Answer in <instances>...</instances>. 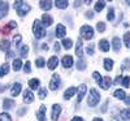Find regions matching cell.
<instances>
[{"instance_id":"cell-9","label":"cell","mask_w":130,"mask_h":121,"mask_svg":"<svg viewBox=\"0 0 130 121\" xmlns=\"http://www.w3.org/2000/svg\"><path fill=\"white\" fill-rule=\"evenodd\" d=\"M61 64L64 68H70L73 65V57L70 56V55H67V56H64L62 60H61Z\"/></svg>"},{"instance_id":"cell-36","label":"cell","mask_w":130,"mask_h":121,"mask_svg":"<svg viewBox=\"0 0 130 121\" xmlns=\"http://www.w3.org/2000/svg\"><path fill=\"white\" fill-rule=\"evenodd\" d=\"M121 117L125 120H130V108H126L121 112Z\"/></svg>"},{"instance_id":"cell-6","label":"cell","mask_w":130,"mask_h":121,"mask_svg":"<svg viewBox=\"0 0 130 121\" xmlns=\"http://www.w3.org/2000/svg\"><path fill=\"white\" fill-rule=\"evenodd\" d=\"M60 112H61V105L60 104H53L52 107V113H51V118L53 121H56L60 116Z\"/></svg>"},{"instance_id":"cell-39","label":"cell","mask_w":130,"mask_h":121,"mask_svg":"<svg viewBox=\"0 0 130 121\" xmlns=\"http://www.w3.org/2000/svg\"><path fill=\"white\" fill-rule=\"evenodd\" d=\"M35 64H37L38 68H43V67H44V64H46V61H44V59H43V57H38L35 60Z\"/></svg>"},{"instance_id":"cell-29","label":"cell","mask_w":130,"mask_h":121,"mask_svg":"<svg viewBox=\"0 0 130 121\" xmlns=\"http://www.w3.org/2000/svg\"><path fill=\"white\" fill-rule=\"evenodd\" d=\"M86 67H87L86 61H85L83 59H78V61H77V69H78V70H85Z\"/></svg>"},{"instance_id":"cell-18","label":"cell","mask_w":130,"mask_h":121,"mask_svg":"<svg viewBox=\"0 0 130 121\" xmlns=\"http://www.w3.org/2000/svg\"><path fill=\"white\" fill-rule=\"evenodd\" d=\"M39 7L43 9V10H50L52 8V2H50V0H42V2H39Z\"/></svg>"},{"instance_id":"cell-57","label":"cell","mask_w":130,"mask_h":121,"mask_svg":"<svg viewBox=\"0 0 130 121\" xmlns=\"http://www.w3.org/2000/svg\"><path fill=\"white\" fill-rule=\"evenodd\" d=\"M94 121H103V118H94Z\"/></svg>"},{"instance_id":"cell-42","label":"cell","mask_w":130,"mask_h":121,"mask_svg":"<svg viewBox=\"0 0 130 121\" xmlns=\"http://www.w3.org/2000/svg\"><path fill=\"white\" fill-rule=\"evenodd\" d=\"M27 52H29V47H27V46H21V56L26 57Z\"/></svg>"},{"instance_id":"cell-24","label":"cell","mask_w":130,"mask_h":121,"mask_svg":"<svg viewBox=\"0 0 130 121\" xmlns=\"http://www.w3.org/2000/svg\"><path fill=\"white\" fill-rule=\"evenodd\" d=\"M9 47H10V43L8 39H3L0 42V50L2 51H9Z\"/></svg>"},{"instance_id":"cell-30","label":"cell","mask_w":130,"mask_h":121,"mask_svg":"<svg viewBox=\"0 0 130 121\" xmlns=\"http://www.w3.org/2000/svg\"><path fill=\"white\" fill-rule=\"evenodd\" d=\"M38 96H39V99H46L47 98V89L46 87H39Z\"/></svg>"},{"instance_id":"cell-34","label":"cell","mask_w":130,"mask_h":121,"mask_svg":"<svg viewBox=\"0 0 130 121\" xmlns=\"http://www.w3.org/2000/svg\"><path fill=\"white\" fill-rule=\"evenodd\" d=\"M92 77H94V80H95L98 83H99V85L102 83V81H103V77H102V74H100L99 72H94V73H92Z\"/></svg>"},{"instance_id":"cell-1","label":"cell","mask_w":130,"mask_h":121,"mask_svg":"<svg viewBox=\"0 0 130 121\" xmlns=\"http://www.w3.org/2000/svg\"><path fill=\"white\" fill-rule=\"evenodd\" d=\"M32 33H34V35H35L37 39L44 38V35H46V29H44V26H43L42 21H39V20H35V21H34V25H32Z\"/></svg>"},{"instance_id":"cell-8","label":"cell","mask_w":130,"mask_h":121,"mask_svg":"<svg viewBox=\"0 0 130 121\" xmlns=\"http://www.w3.org/2000/svg\"><path fill=\"white\" fill-rule=\"evenodd\" d=\"M24 102L26 104H30V103L34 102V94L31 93V90H25V93H24Z\"/></svg>"},{"instance_id":"cell-11","label":"cell","mask_w":130,"mask_h":121,"mask_svg":"<svg viewBox=\"0 0 130 121\" xmlns=\"http://www.w3.org/2000/svg\"><path fill=\"white\" fill-rule=\"evenodd\" d=\"M75 53H77L78 59H82V55H83V51H82V38H78L77 39V44H75Z\"/></svg>"},{"instance_id":"cell-40","label":"cell","mask_w":130,"mask_h":121,"mask_svg":"<svg viewBox=\"0 0 130 121\" xmlns=\"http://www.w3.org/2000/svg\"><path fill=\"white\" fill-rule=\"evenodd\" d=\"M121 83H122V86H124V87H129V85H130V77H127V75L122 77Z\"/></svg>"},{"instance_id":"cell-45","label":"cell","mask_w":130,"mask_h":121,"mask_svg":"<svg viewBox=\"0 0 130 121\" xmlns=\"http://www.w3.org/2000/svg\"><path fill=\"white\" fill-rule=\"evenodd\" d=\"M14 27H17V22H16V21H10V22L8 24V29H7V31L10 30V29H14Z\"/></svg>"},{"instance_id":"cell-17","label":"cell","mask_w":130,"mask_h":121,"mask_svg":"<svg viewBox=\"0 0 130 121\" xmlns=\"http://www.w3.org/2000/svg\"><path fill=\"white\" fill-rule=\"evenodd\" d=\"M75 93H77V89H75V87H69L68 90H65V93H64V99H70Z\"/></svg>"},{"instance_id":"cell-19","label":"cell","mask_w":130,"mask_h":121,"mask_svg":"<svg viewBox=\"0 0 130 121\" xmlns=\"http://www.w3.org/2000/svg\"><path fill=\"white\" fill-rule=\"evenodd\" d=\"M99 48H100L103 52L109 51V42L105 40V39H102V40L99 42Z\"/></svg>"},{"instance_id":"cell-52","label":"cell","mask_w":130,"mask_h":121,"mask_svg":"<svg viewBox=\"0 0 130 121\" xmlns=\"http://www.w3.org/2000/svg\"><path fill=\"white\" fill-rule=\"evenodd\" d=\"M42 50H43V51H48V44H47V43L42 44Z\"/></svg>"},{"instance_id":"cell-3","label":"cell","mask_w":130,"mask_h":121,"mask_svg":"<svg viewBox=\"0 0 130 121\" xmlns=\"http://www.w3.org/2000/svg\"><path fill=\"white\" fill-rule=\"evenodd\" d=\"M100 100V94L98 93L95 89H91L90 90V95H89V99H87V104L90 107H95Z\"/></svg>"},{"instance_id":"cell-46","label":"cell","mask_w":130,"mask_h":121,"mask_svg":"<svg viewBox=\"0 0 130 121\" xmlns=\"http://www.w3.org/2000/svg\"><path fill=\"white\" fill-rule=\"evenodd\" d=\"M86 52H87L90 56H92V55H94V44H90L87 48H86Z\"/></svg>"},{"instance_id":"cell-23","label":"cell","mask_w":130,"mask_h":121,"mask_svg":"<svg viewBox=\"0 0 130 121\" xmlns=\"http://www.w3.org/2000/svg\"><path fill=\"white\" fill-rule=\"evenodd\" d=\"M29 87L31 90H37L38 87H39V80L38 78H32L29 81Z\"/></svg>"},{"instance_id":"cell-31","label":"cell","mask_w":130,"mask_h":121,"mask_svg":"<svg viewBox=\"0 0 130 121\" xmlns=\"http://www.w3.org/2000/svg\"><path fill=\"white\" fill-rule=\"evenodd\" d=\"M21 68H22V61H21L20 59H16L13 61V70L14 72H18Z\"/></svg>"},{"instance_id":"cell-21","label":"cell","mask_w":130,"mask_h":121,"mask_svg":"<svg viewBox=\"0 0 130 121\" xmlns=\"http://www.w3.org/2000/svg\"><path fill=\"white\" fill-rule=\"evenodd\" d=\"M112 46H113V50H115L116 52L120 51V50H121V40H120V38L115 37L113 40H112Z\"/></svg>"},{"instance_id":"cell-33","label":"cell","mask_w":130,"mask_h":121,"mask_svg":"<svg viewBox=\"0 0 130 121\" xmlns=\"http://www.w3.org/2000/svg\"><path fill=\"white\" fill-rule=\"evenodd\" d=\"M105 7V2H96V4H95V10L96 12H100V10H103V8Z\"/></svg>"},{"instance_id":"cell-55","label":"cell","mask_w":130,"mask_h":121,"mask_svg":"<svg viewBox=\"0 0 130 121\" xmlns=\"http://www.w3.org/2000/svg\"><path fill=\"white\" fill-rule=\"evenodd\" d=\"M72 121H83V120H82L81 117H73V118H72Z\"/></svg>"},{"instance_id":"cell-20","label":"cell","mask_w":130,"mask_h":121,"mask_svg":"<svg viewBox=\"0 0 130 121\" xmlns=\"http://www.w3.org/2000/svg\"><path fill=\"white\" fill-rule=\"evenodd\" d=\"M111 83H112V81H111L109 77H103V81H102V83H100L99 86H100V87H103L104 90H107V89H109Z\"/></svg>"},{"instance_id":"cell-26","label":"cell","mask_w":130,"mask_h":121,"mask_svg":"<svg viewBox=\"0 0 130 121\" xmlns=\"http://www.w3.org/2000/svg\"><path fill=\"white\" fill-rule=\"evenodd\" d=\"M104 69H105L107 72H109V70L113 69V61H112L111 59H105V60H104Z\"/></svg>"},{"instance_id":"cell-22","label":"cell","mask_w":130,"mask_h":121,"mask_svg":"<svg viewBox=\"0 0 130 121\" xmlns=\"http://www.w3.org/2000/svg\"><path fill=\"white\" fill-rule=\"evenodd\" d=\"M68 0H56L55 2V5L60 9H65V8H68Z\"/></svg>"},{"instance_id":"cell-5","label":"cell","mask_w":130,"mask_h":121,"mask_svg":"<svg viewBox=\"0 0 130 121\" xmlns=\"http://www.w3.org/2000/svg\"><path fill=\"white\" fill-rule=\"evenodd\" d=\"M59 86H60V75L59 74H53L52 78H51V82H50V89L52 91H55V90L59 89Z\"/></svg>"},{"instance_id":"cell-54","label":"cell","mask_w":130,"mask_h":121,"mask_svg":"<svg viewBox=\"0 0 130 121\" xmlns=\"http://www.w3.org/2000/svg\"><path fill=\"white\" fill-rule=\"evenodd\" d=\"M5 89H7V86H4V85H0V93H3Z\"/></svg>"},{"instance_id":"cell-51","label":"cell","mask_w":130,"mask_h":121,"mask_svg":"<svg viewBox=\"0 0 130 121\" xmlns=\"http://www.w3.org/2000/svg\"><path fill=\"white\" fill-rule=\"evenodd\" d=\"M121 81H122V78H121V75H118V77H117V78H116V80H115V83H116V85H117V83H120V82H121Z\"/></svg>"},{"instance_id":"cell-38","label":"cell","mask_w":130,"mask_h":121,"mask_svg":"<svg viewBox=\"0 0 130 121\" xmlns=\"http://www.w3.org/2000/svg\"><path fill=\"white\" fill-rule=\"evenodd\" d=\"M0 121H12V118H10V115L9 113H0Z\"/></svg>"},{"instance_id":"cell-2","label":"cell","mask_w":130,"mask_h":121,"mask_svg":"<svg viewBox=\"0 0 130 121\" xmlns=\"http://www.w3.org/2000/svg\"><path fill=\"white\" fill-rule=\"evenodd\" d=\"M14 8L17 10V14L21 16V17H24L30 10V5L26 4L25 2H14Z\"/></svg>"},{"instance_id":"cell-25","label":"cell","mask_w":130,"mask_h":121,"mask_svg":"<svg viewBox=\"0 0 130 121\" xmlns=\"http://www.w3.org/2000/svg\"><path fill=\"white\" fill-rule=\"evenodd\" d=\"M113 95H115V98H117V99H121V100H125V98H126V94H125V91L124 90H116L115 93H113Z\"/></svg>"},{"instance_id":"cell-56","label":"cell","mask_w":130,"mask_h":121,"mask_svg":"<svg viewBox=\"0 0 130 121\" xmlns=\"http://www.w3.org/2000/svg\"><path fill=\"white\" fill-rule=\"evenodd\" d=\"M7 57H9V59L13 57V52H12V51H8V56H7Z\"/></svg>"},{"instance_id":"cell-28","label":"cell","mask_w":130,"mask_h":121,"mask_svg":"<svg viewBox=\"0 0 130 121\" xmlns=\"http://www.w3.org/2000/svg\"><path fill=\"white\" fill-rule=\"evenodd\" d=\"M14 100H12V99H4V102H3V105L5 109H9V108H12L14 105Z\"/></svg>"},{"instance_id":"cell-15","label":"cell","mask_w":130,"mask_h":121,"mask_svg":"<svg viewBox=\"0 0 130 121\" xmlns=\"http://www.w3.org/2000/svg\"><path fill=\"white\" fill-rule=\"evenodd\" d=\"M67 34V29H65V26L64 25H57V27H56V37L57 38H64V35Z\"/></svg>"},{"instance_id":"cell-41","label":"cell","mask_w":130,"mask_h":121,"mask_svg":"<svg viewBox=\"0 0 130 121\" xmlns=\"http://www.w3.org/2000/svg\"><path fill=\"white\" fill-rule=\"evenodd\" d=\"M96 30L99 31V33H103L105 30V24L104 22H98L96 24Z\"/></svg>"},{"instance_id":"cell-10","label":"cell","mask_w":130,"mask_h":121,"mask_svg":"<svg viewBox=\"0 0 130 121\" xmlns=\"http://www.w3.org/2000/svg\"><path fill=\"white\" fill-rule=\"evenodd\" d=\"M37 117L39 121H46V105L42 104L39 107V111L37 112Z\"/></svg>"},{"instance_id":"cell-4","label":"cell","mask_w":130,"mask_h":121,"mask_svg":"<svg viewBox=\"0 0 130 121\" xmlns=\"http://www.w3.org/2000/svg\"><path fill=\"white\" fill-rule=\"evenodd\" d=\"M79 34H81L82 39H87V40H89V39H92V37H94V30H92V27H91V26L85 25V26H82V27H81Z\"/></svg>"},{"instance_id":"cell-14","label":"cell","mask_w":130,"mask_h":121,"mask_svg":"<svg viewBox=\"0 0 130 121\" xmlns=\"http://www.w3.org/2000/svg\"><path fill=\"white\" fill-rule=\"evenodd\" d=\"M52 22H53V20H52V17L50 16V14H43V17H42V24H43V26H51L52 25Z\"/></svg>"},{"instance_id":"cell-27","label":"cell","mask_w":130,"mask_h":121,"mask_svg":"<svg viewBox=\"0 0 130 121\" xmlns=\"http://www.w3.org/2000/svg\"><path fill=\"white\" fill-rule=\"evenodd\" d=\"M8 72H9V65L5 63V64H3L2 67H0V77L3 78L5 74H8Z\"/></svg>"},{"instance_id":"cell-49","label":"cell","mask_w":130,"mask_h":121,"mask_svg":"<svg viewBox=\"0 0 130 121\" xmlns=\"http://www.w3.org/2000/svg\"><path fill=\"white\" fill-rule=\"evenodd\" d=\"M25 112H26V108H21V109H18V111H17V113H18L20 116H21V115H24Z\"/></svg>"},{"instance_id":"cell-35","label":"cell","mask_w":130,"mask_h":121,"mask_svg":"<svg viewBox=\"0 0 130 121\" xmlns=\"http://www.w3.org/2000/svg\"><path fill=\"white\" fill-rule=\"evenodd\" d=\"M124 42H125V46L130 50V33H125V35H124Z\"/></svg>"},{"instance_id":"cell-48","label":"cell","mask_w":130,"mask_h":121,"mask_svg":"<svg viewBox=\"0 0 130 121\" xmlns=\"http://www.w3.org/2000/svg\"><path fill=\"white\" fill-rule=\"evenodd\" d=\"M86 18H89V20H91V18H94V13L91 12V10H87V12H86Z\"/></svg>"},{"instance_id":"cell-12","label":"cell","mask_w":130,"mask_h":121,"mask_svg":"<svg viewBox=\"0 0 130 121\" xmlns=\"http://www.w3.org/2000/svg\"><path fill=\"white\" fill-rule=\"evenodd\" d=\"M47 65H48V68L51 69V70H53V69H56V67L59 65V59L56 57V56H52L50 60H48V63H47Z\"/></svg>"},{"instance_id":"cell-50","label":"cell","mask_w":130,"mask_h":121,"mask_svg":"<svg viewBox=\"0 0 130 121\" xmlns=\"http://www.w3.org/2000/svg\"><path fill=\"white\" fill-rule=\"evenodd\" d=\"M53 50H55V52H59V51H60V43H55V47H53Z\"/></svg>"},{"instance_id":"cell-53","label":"cell","mask_w":130,"mask_h":121,"mask_svg":"<svg viewBox=\"0 0 130 121\" xmlns=\"http://www.w3.org/2000/svg\"><path fill=\"white\" fill-rule=\"evenodd\" d=\"M124 102H125V104H127V105H130V96H126Z\"/></svg>"},{"instance_id":"cell-7","label":"cell","mask_w":130,"mask_h":121,"mask_svg":"<svg viewBox=\"0 0 130 121\" xmlns=\"http://www.w3.org/2000/svg\"><path fill=\"white\" fill-rule=\"evenodd\" d=\"M87 93V86H86L85 83H82L79 87H78V98H77V103H81V100L83 99L85 94Z\"/></svg>"},{"instance_id":"cell-43","label":"cell","mask_w":130,"mask_h":121,"mask_svg":"<svg viewBox=\"0 0 130 121\" xmlns=\"http://www.w3.org/2000/svg\"><path fill=\"white\" fill-rule=\"evenodd\" d=\"M122 69L124 70L130 69V59H125V61L122 63Z\"/></svg>"},{"instance_id":"cell-16","label":"cell","mask_w":130,"mask_h":121,"mask_svg":"<svg viewBox=\"0 0 130 121\" xmlns=\"http://www.w3.org/2000/svg\"><path fill=\"white\" fill-rule=\"evenodd\" d=\"M7 13H8V3L0 2V18H3Z\"/></svg>"},{"instance_id":"cell-47","label":"cell","mask_w":130,"mask_h":121,"mask_svg":"<svg viewBox=\"0 0 130 121\" xmlns=\"http://www.w3.org/2000/svg\"><path fill=\"white\" fill-rule=\"evenodd\" d=\"M21 40H22V37H21V35H14V38H13V42H14V44H16V46L18 44V43H20Z\"/></svg>"},{"instance_id":"cell-58","label":"cell","mask_w":130,"mask_h":121,"mask_svg":"<svg viewBox=\"0 0 130 121\" xmlns=\"http://www.w3.org/2000/svg\"><path fill=\"white\" fill-rule=\"evenodd\" d=\"M116 121H118V120H116Z\"/></svg>"},{"instance_id":"cell-13","label":"cell","mask_w":130,"mask_h":121,"mask_svg":"<svg viewBox=\"0 0 130 121\" xmlns=\"http://www.w3.org/2000/svg\"><path fill=\"white\" fill-rule=\"evenodd\" d=\"M21 89H22V86H21V83H14L12 86V89H10V95L12 96H17L20 93H21Z\"/></svg>"},{"instance_id":"cell-37","label":"cell","mask_w":130,"mask_h":121,"mask_svg":"<svg viewBox=\"0 0 130 121\" xmlns=\"http://www.w3.org/2000/svg\"><path fill=\"white\" fill-rule=\"evenodd\" d=\"M113 18H115V10H113V8H109L108 9V13H107V20L113 21Z\"/></svg>"},{"instance_id":"cell-32","label":"cell","mask_w":130,"mask_h":121,"mask_svg":"<svg viewBox=\"0 0 130 121\" xmlns=\"http://www.w3.org/2000/svg\"><path fill=\"white\" fill-rule=\"evenodd\" d=\"M72 44H73L72 39H67V38H64V39H62V46H64V48L69 50V48H72Z\"/></svg>"},{"instance_id":"cell-44","label":"cell","mask_w":130,"mask_h":121,"mask_svg":"<svg viewBox=\"0 0 130 121\" xmlns=\"http://www.w3.org/2000/svg\"><path fill=\"white\" fill-rule=\"evenodd\" d=\"M30 61H26V64L24 65V70H25V73H30L31 72V68H30Z\"/></svg>"}]
</instances>
